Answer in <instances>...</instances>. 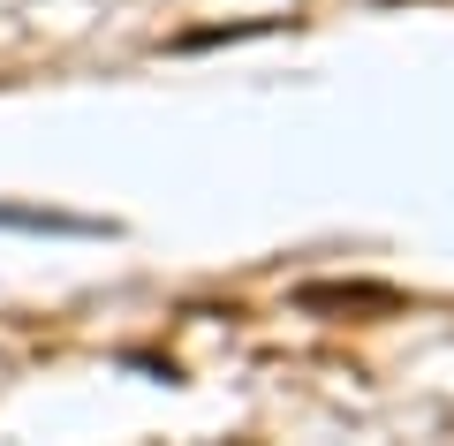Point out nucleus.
<instances>
[{
  "instance_id": "f257e3e1",
  "label": "nucleus",
  "mask_w": 454,
  "mask_h": 446,
  "mask_svg": "<svg viewBox=\"0 0 454 446\" xmlns=\"http://www.w3.org/2000/svg\"><path fill=\"white\" fill-rule=\"evenodd\" d=\"M0 227H23V235H106V220H76V212H23V205H0Z\"/></svg>"
}]
</instances>
